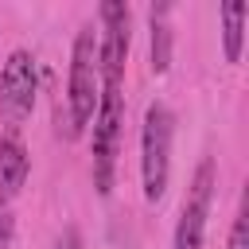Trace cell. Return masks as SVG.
Instances as JSON below:
<instances>
[{
	"mask_svg": "<svg viewBox=\"0 0 249 249\" xmlns=\"http://www.w3.org/2000/svg\"><path fill=\"white\" fill-rule=\"evenodd\" d=\"M101 97V74H97V35L93 23H86L74 35L70 51V86H66V136H82V128L93 121Z\"/></svg>",
	"mask_w": 249,
	"mask_h": 249,
	"instance_id": "6da1fadb",
	"label": "cell"
},
{
	"mask_svg": "<svg viewBox=\"0 0 249 249\" xmlns=\"http://www.w3.org/2000/svg\"><path fill=\"white\" fill-rule=\"evenodd\" d=\"M171 109L163 101H152L144 109V128H140V183H144V198L160 202L167 191V175H171Z\"/></svg>",
	"mask_w": 249,
	"mask_h": 249,
	"instance_id": "7a4b0ae2",
	"label": "cell"
},
{
	"mask_svg": "<svg viewBox=\"0 0 249 249\" xmlns=\"http://www.w3.org/2000/svg\"><path fill=\"white\" fill-rule=\"evenodd\" d=\"M117 140H121V86H101L93 113V187L101 195L113 191Z\"/></svg>",
	"mask_w": 249,
	"mask_h": 249,
	"instance_id": "3957f363",
	"label": "cell"
},
{
	"mask_svg": "<svg viewBox=\"0 0 249 249\" xmlns=\"http://www.w3.org/2000/svg\"><path fill=\"white\" fill-rule=\"evenodd\" d=\"M39 93V70L27 51H12L0 70V121L8 128H19V121L31 117Z\"/></svg>",
	"mask_w": 249,
	"mask_h": 249,
	"instance_id": "277c9868",
	"label": "cell"
},
{
	"mask_svg": "<svg viewBox=\"0 0 249 249\" xmlns=\"http://www.w3.org/2000/svg\"><path fill=\"white\" fill-rule=\"evenodd\" d=\"M210 195H214V160L206 156L191 179V191L183 198L179 222H175V241L171 249H202L206 237V218H210Z\"/></svg>",
	"mask_w": 249,
	"mask_h": 249,
	"instance_id": "5b68a950",
	"label": "cell"
},
{
	"mask_svg": "<svg viewBox=\"0 0 249 249\" xmlns=\"http://www.w3.org/2000/svg\"><path fill=\"white\" fill-rule=\"evenodd\" d=\"M128 4L105 0L101 4V39H97V74L101 86H121L124 62H128Z\"/></svg>",
	"mask_w": 249,
	"mask_h": 249,
	"instance_id": "8992f818",
	"label": "cell"
},
{
	"mask_svg": "<svg viewBox=\"0 0 249 249\" xmlns=\"http://www.w3.org/2000/svg\"><path fill=\"white\" fill-rule=\"evenodd\" d=\"M27 171H31V156L19 140V132L8 128L0 140V195H16L27 183Z\"/></svg>",
	"mask_w": 249,
	"mask_h": 249,
	"instance_id": "52a82bcc",
	"label": "cell"
},
{
	"mask_svg": "<svg viewBox=\"0 0 249 249\" xmlns=\"http://www.w3.org/2000/svg\"><path fill=\"white\" fill-rule=\"evenodd\" d=\"M245 16L249 8L241 0L222 4V47H226V62H241V43H245Z\"/></svg>",
	"mask_w": 249,
	"mask_h": 249,
	"instance_id": "ba28073f",
	"label": "cell"
},
{
	"mask_svg": "<svg viewBox=\"0 0 249 249\" xmlns=\"http://www.w3.org/2000/svg\"><path fill=\"white\" fill-rule=\"evenodd\" d=\"M167 4H156L152 12H148V19H152V70L156 74H163L167 66H171V27H167Z\"/></svg>",
	"mask_w": 249,
	"mask_h": 249,
	"instance_id": "9c48e42d",
	"label": "cell"
},
{
	"mask_svg": "<svg viewBox=\"0 0 249 249\" xmlns=\"http://www.w3.org/2000/svg\"><path fill=\"white\" fill-rule=\"evenodd\" d=\"M226 249H249V214H245V206L237 210V218H233V226H230Z\"/></svg>",
	"mask_w": 249,
	"mask_h": 249,
	"instance_id": "30bf717a",
	"label": "cell"
},
{
	"mask_svg": "<svg viewBox=\"0 0 249 249\" xmlns=\"http://www.w3.org/2000/svg\"><path fill=\"white\" fill-rule=\"evenodd\" d=\"M12 230H16V222H12V210L4 206V198H0V249L12 241Z\"/></svg>",
	"mask_w": 249,
	"mask_h": 249,
	"instance_id": "8fae6325",
	"label": "cell"
},
{
	"mask_svg": "<svg viewBox=\"0 0 249 249\" xmlns=\"http://www.w3.org/2000/svg\"><path fill=\"white\" fill-rule=\"evenodd\" d=\"M54 249H82V233H78L74 226H66V230H62V237L54 241Z\"/></svg>",
	"mask_w": 249,
	"mask_h": 249,
	"instance_id": "7c38bea8",
	"label": "cell"
}]
</instances>
